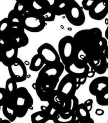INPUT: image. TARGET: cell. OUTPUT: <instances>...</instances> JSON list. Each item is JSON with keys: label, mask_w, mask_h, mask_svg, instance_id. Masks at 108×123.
<instances>
[{"label": "cell", "mask_w": 108, "mask_h": 123, "mask_svg": "<svg viewBox=\"0 0 108 123\" xmlns=\"http://www.w3.org/2000/svg\"><path fill=\"white\" fill-rule=\"evenodd\" d=\"M92 1H96V0H92Z\"/></svg>", "instance_id": "35"}, {"label": "cell", "mask_w": 108, "mask_h": 123, "mask_svg": "<svg viewBox=\"0 0 108 123\" xmlns=\"http://www.w3.org/2000/svg\"><path fill=\"white\" fill-rule=\"evenodd\" d=\"M12 26L7 18L0 21V41L3 43L4 41L11 38Z\"/></svg>", "instance_id": "8"}, {"label": "cell", "mask_w": 108, "mask_h": 123, "mask_svg": "<svg viewBox=\"0 0 108 123\" xmlns=\"http://www.w3.org/2000/svg\"><path fill=\"white\" fill-rule=\"evenodd\" d=\"M1 107L0 106V111H1Z\"/></svg>", "instance_id": "34"}, {"label": "cell", "mask_w": 108, "mask_h": 123, "mask_svg": "<svg viewBox=\"0 0 108 123\" xmlns=\"http://www.w3.org/2000/svg\"><path fill=\"white\" fill-rule=\"evenodd\" d=\"M65 69L66 72L72 74L73 75H82L86 72V68H78L74 63L66 64Z\"/></svg>", "instance_id": "16"}, {"label": "cell", "mask_w": 108, "mask_h": 123, "mask_svg": "<svg viewBox=\"0 0 108 123\" xmlns=\"http://www.w3.org/2000/svg\"><path fill=\"white\" fill-rule=\"evenodd\" d=\"M92 104H93V101L91 99H89L84 102L85 106H86V108L88 109V111H90L92 108Z\"/></svg>", "instance_id": "25"}, {"label": "cell", "mask_w": 108, "mask_h": 123, "mask_svg": "<svg viewBox=\"0 0 108 123\" xmlns=\"http://www.w3.org/2000/svg\"><path fill=\"white\" fill-rule=\"evenodd\" d=\"M44 64V61L40 54L34 55L32 57L30 66V70L37 72L42 68Z\"/></svg>", "instance_id": "15"}, {"label": "cell", "mask_w": 108, "mask_h": 123, "mask_svg": "<svg viewBox=\"0 0 108 123\" xmlns=\"http://www.w3.org/2000/svg\"><path fill=\"white\" fill-rule=\"evenodd\" d=\"M7 67L10 77L16 82H22L27 79L26 67L20 58L17 57Z\"/></svg>", "instance_id": "4"}, {"label": "cell", "mask_w": 108, "mask_h": 123, "mask_svg": "<svg viewBox=\"0 0 108 123\" xmlns=\"http://www.w3.org/2000/svg\"><path fill=\"white\" fill-rule=\"evenodd\" d=\"M103 52H104L105 57H106L107 59L108 60V46L106 47V48H105Z\"/></svg>", "instance_id": "30"}, {"label": "cell", "mask_w": 108, "mask_h": 123, "mask_svg": "<svg viewBox=\"0 0 108 123\" xmlns=\"http://www.w3.org/2000/svg\"><path fill=\"white\" fill-rule=\"evenodd\" d=\"M73 0H56L54 10L56 15L65 14L67 7Z\"/></svg>", "instance_id": "13"}, {"label": "cell", "mask_w": 108, "mask_h": 123, "mask_svg": "<svg viewBox=\"0 0 108 123\" xmlns=\"http://www.w3.org/2000/svg\"><path fill=\"white\" fill-rule=\"evenodd\" d=\"M3 44L1 41H0V62H2V56H3Z\"/></svg>", "instance_id": "27"}, {"label": "cell", "mask_w": 108, "mask_h": 123, "mask_svg": "<svg viewBox=\"0 0 108 123\" xmlns=\"http://www.w3.org/2000/svg\"><path fill=\"white\" fill-rule=\"evenodd\" d=\"M13 10L22 15H23L29 11H28V7L27 6L19 2H16L14 5Z\"/></svg>", "instance_id": "19"}, {"label": "cell", "mask_w": 108, "mask_h": 123, "mask_svg": "<svg viewBox=\"0 0 108 123\" xmlns=\"http://www.w3.org/2000/svg\"><path fill=\"white\" fill-rule=\"evenodd\" d=\"M9 100V96L6 89L0 88V106L2 107Z\"/></svg>", "instance_id": "23"}, {"label": "cell", "mask_w": 108, "mask_h": 123, "mask_svg": "<svg viewBox=\"0 0 108 123\" xmlns=\"http://www.w3.org/2000/svg\"><path fill=\"white\" fill-rule=\"evenodd\" d=\"M89 16L95 20H102L108 14V0H96L89 11Z\"/></svg>", "instance_id": "5"}, {"label": "cell", "mask_w": 108, "mask_h": 123, "mask_svg": "<svg viewBox=\"0 0 108 123\" xmlns=\"http://www.w3.org/2000/svg\"><path fill=\"white\" fill-rule=\"evenodd\" d=\"M10 123L11 122L10 121L9 119H2V118H0V123Z\"/></svg>", "instance_id": "31"}, {"label": "cell", "mask_w": 108, "mask_h": 123, "mask_svg": "<svg viewBox=\"0 0 108 123\" xmlns=\"http://www.w3.org/2000/svg\"><path fill=\"white\" fill-rule=\"evenodd\" d=\"M77 113H78L79 117L80 116L81 118H86L88 117V116L90 117L89 111L86 108L85 105L83 104L79 105L78 107V112Z\"/></svg>", "instance_id": "22"}, {"label": "cell", "mask_w": 108, "mask_h": 123, "mask_svg": "<svg viewBox=\"0 0 108 123\" xmlns=\"http://www.w3.org/2000/svg\"><path fill=\"white\" fill-rule=\"evenodd\" d=\"M107 69L108 70V62H107Z\"/></svg>", "instance_id": "33"}, {"label": "cell", "mask_w": 108, "mask_h": 123, "mask_svg": "<svg viewBox=\"0 0 108 123\" xmlns=\"http://www.w3.org/2000/svg\"><path fill=\"white\" fill-rule=\"evenodd\" d=\"M105 38L107 40H108V25L107 26V28L106 30H105Z\"/></svg>", "instance_id": "32"}, {"label": "cell", "mask_w": 108, "mask_h": 123, "mask_svg": "<svg viewBox=\"0 0 108 123\" xmlns=\"http://www.w3.org/2000/svg\"><path fill=\"white\" fill-rule=\"evenodd\" d=\"M22 24L25 30L31 32H39L46 25V21L40 14L28 11L23 15Z\"/></svg>", "instance_id": "1"}, {"label": "cell", "mask_w": 108, "mask_h": 123, "mask_svg": "<svg viewBox=\"0 0 108 123\" xmlns=\"http://www.w3.org/2000/svg\"><path fill=\"white\" fill-rule=\"evenodd\" d=\"M11 26L13 28L23 27L22 24L23 15L18 13L13 9L10 11L7 16Z\"/></svg>", "instance_id": "12"}, {"label": "cell", "mask_w": 108, "mask_h": 123, "mask_svg": "<svg viewBox=\"0 0 108 123\" xmlns=\"http://www.w3.org/2000/svg\"><path fill=\"white\" fill-rule=\"evenodd\" d=\"M2 112L4 116L11 122H14L17 117L14 102L11 100H9L8 101L2 106Z\"/></svg>", "instance_id": "9"}, {"label": "cell", "mask_w": 108, "mask_h": 123, "mask_svg": "<svg viewBox=\"0 0 108 123\" xmlns=\"http://www.w3.org/2000/svg\"><path fill=\"white\" fill-rule=\"evenodd\" d=\"M46 9H53L54 8L56 0H35Z\"/></svg>", "instance_id": "21"}, {"label": "cell", "mask_w": 108, "mask_h": 123, "mask_svg": "<svg viewBox=\"0 0 108 123\" xmlns=\"http://www.w3.org/2000/svg\"><path fill=\"white\" fill-rule=\"evenodd\" d=\"M44 111L36 112L31 115V120L32 123L44 122L46 119V115Z\"/></svg>", "instance_id": "17"}, {"label": "cell", "mask_w": 108, "mask_h": 123, "mask_svg": "<svg viewBox=\"0 0 108 123\" xmlns=\"http://www.w3.org/2000/svg\"><path fill=\"white\" fill-rule=\"evenodd\" d=\"M56 15L53 9H48L42 15V16L46 22H52L55 20Z\"/></svg>", "instance_id": "20"}, {"label": "cell", "mask_w": 108, "mask_h": 123, "mask_svg": "<svg viewBox=\"0 0 108 123\" xmlns=\"http://www.w3.org/2000/svg\"><path fill=\"white\" fill-rule=\"evenodd\" d=\"M104 111L101 109H97L96 111V114L97 116H102L104 114Z\"/></svg>", "instance_id": "28"}, {"label": "cell", "mask_w": 108, "mask_h": 123, "mask_svg": "<svg viewBox=\"0 0 108 123\" xmlns=\"http://www.w3.org/2000/svg\"><path fill=\"white\" fill-rule=\"evenodd\" d=\"M94 1L92 0H82V6L84 10L86 11H89L93 6Z\"/></svg>", "instance_id": "24"}, {"label": "cell", "mask_w": 108, "mask_h": 123, "mask_svg": "<svg viewBox=\"0 0 108 123\" xmlns=\"http://www.w3.org/2000/svg\"><path fill=\"white\" fill-rule=\"evenodd\" d=\"M94 74H95V72L93 71H89L87 73V76L89 78H92V77H93L94 76Z\"/></svg>", "instance_id": "29"}, {"label": "cell", "mask_w": 108, "mask_h": 123, "mask_svg": "<svg viewBox=\"0 0 108 123\" xmlns=\"http://www.w3.org/2000/svg\"><path fill=\"white\" fill-rule=\"evenodd\" d=\"M76 87V83H74L73 80L67 79V76H65L62 80L60 85V91L65 96L70 95L74 91V87Z\"/></svg>", "instance_id": "10"}, {"label": "cell", "mask_w": 108, "mask_h": 123, "mask_svg": "<svg viewBox=\"0 0 108 123\" xmlns=\"http://www.w3.org/2000/svg\"><path fill=\"white\" fill-rule=\"evenodd\" d=\"M15 1H16V2H20V3L24 4L28 7L30 6V4L31 3L33 0H15Z\"/></svg>", "instance_id": "26"}, {"label": "cell", "mask_w": 108, "mask_h": 123, "mask_svg": "<svg viewBox=\"0 0 108 123\" xmlns=\"http://www.w3.org/2000/svg\"><path fill=\"white\" fill-rule=\"evenodd\" d=\"M44 74L49 77H55L61 75L63 71V65L61 63L58 62L56 66L49 65L46 66L43 68Z\"/></svg>", "instance_id": "11"}, {"label": "cell", "mask_w": 108, "mask_h": 123, "mask_svg": "<svg viewBox=\"0 0 108 123\" xmlns=\"http://www.w3.org/2000/svg\"><path fill=\"white\" fill-rule=\"evenodd\" d=\"M16 82L11 78L8 79L6 81L5 88L6 91L8 94L9 100L12 99L15 96V94L17 91Z\"/></svg>", "instance_id": "14"}, {"label": "cell", "mask_w": 108, "mask_h": 123, "mask_svg": "<svg viewBox=\"0 0 108 123\" xmlns=\"http://www.w3.org/2000/svg\"><path fill=\"white\" fill-rule=\"evenodd\" d=\"M3 52L2 62L5 66H8L17 58L18 47L13 38L6 39L3 43Z\"/></svg>", "instance_id": "3"}, {"label": "cell", "mask_w": 108, "mask_h": 123, "mask_svg": "<svg viewBox=\"0 0 108 123\" xmlns=\"http://www.w3.org/2000/svg\"><path fill=\"white\" fill-rule=\"evenodd\" d=\"M38 53L47 63H56L59 61L58 52L52 45L48 43L41 45L38 49Z\"/></svg>", "instance_id": "6"}, {"label": "cell", "mask_w": 108, "mask_h": 123, "mask_svg": "<svg viewBox=\"0 0 108 123\" xmlns=\"http://www.w3.org/2000/svg\"><path fill=\"white\" fill-rule=\"evenodd\" d=\"M65 14L68 21L75 26H81L85 22L86 16L83 10L75 0L69 4Z\"/></svg>", "instance_id": "2"}, {"label": "cell", "mask_w": 108, "mask_h": 123, "mask_svg": "<svg viewBox=\"0 0 108 123\" xmlns=\"http://www.w3.org/2000/svg\"><path fill=\"white\" fill-rule=\"evenodd\" d=\"M97 101L101 106H108V91L97 96Z\"/></svg>", "instance_id": "18"}, {"label": "cell", "mask_w": 108, "mask_h": 123, "mask_svg": "<svg viewBox=\"0 0 108 123\" xmlns=\"http://www.w3.org/2000/svg\"><path fill=\"white\" fill-rule=\"evenodd\" d=\"M75 44L74 38L70 36H66L60 40L59 42V52L62 61L65 62L72 55Z\"/></svg>", "instance_id": "7"}]
</instances>
